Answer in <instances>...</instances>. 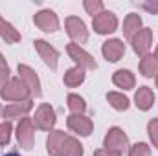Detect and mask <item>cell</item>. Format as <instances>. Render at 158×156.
Returning <instances> with one entry per match:
<instances>
[{"label":"cell","instance_id":"obj_1","mask_svg":"<svg viewBox=\"0 0 158 156\" xmlns=\"http://www.w3.org/2000/svg\"><path fill=\"white\" fill-rule=\"evenodd\" d=\"M46 145L52 156H83V145L63 130L50 132Z\"/></svg>","mask_w":158,"mask_h":156},{"label":"cell","instance_id":"obj_2","mask_svg":"<svg viewBox=\"0 0 158 156\" xmlns=\"http://www.w3.org/2000/svg\"><path fill=\"white\" fill-rule=\"evenodd\" d=\"M4 99L7 101H30V88L26 86V83L22 81L20 77H15V79H9V83L4 86V90L0 92Z\"/></svg>","mask_w":158,"mask_h":156},{"label":"cell","instance_id":"obj_3","mask_svg":"<svg viewBox=\"0 0 158 156\" xmlns=\"http://www.w3.org/2000/svg\"><path fill=\"white\" fill-rule=\"evenodd\" d=\"M17 140L20 143L22 149H31L33 147V140H35V129H33V121L30 117H22L19 121L17 127Z\"/></svg>","mask_w":158,"mask_h":156},{"label":"cell","instance_id":"obj_4","mask_svg":"<svg viewBox=\"0 0 158 156\" xmlns=\"http://www.w3.org/2000/svg\"><path fill=\"white\" fill-rule=\"evenodd\" d=\"M127 145H129V140H127V136H125V132L121 129L112 127L107 132V136H105V149L123 154V151L127 149Z\"/></svg>","mask_w":158,"mask_h":156},{"label":"cell","instance_id":"obj_5","mask_svg":"<svg viewBox=\"0 0 158 156\" xmlns=\"http://www.w3.org/2000/svg\"><path fill=\"white\" fill-rule=\"evenodd\" d=\"M92 26H94L96 33H99V35L112 33V31L118 28V18H116V15L110 13V11H101L98 17H94Z\"/></svg>","mask_w":158,"mask_h":156},{"label":"cell","instance_id":"obj_6","mask_svg":"<svg viewBox=\"0 0 158 156\" xmlns=\"http://www.w3.org/2000/svg\"><path fill=\"white\" fill-rule=\"evenodd\" d=\"M66 51H68V55L76 61V64L81 66V68H86V70H96L98 68V63L94 61V57L90 55V53H86L79 44H68L66 46Z\"/></svg>","mask_w":158,"mask_h":156},{"label":"cell","instance_id":"obj_7","mask_svg":"<svg viewBox=\"0 0 158 156\" xmlns=\"http://www.w3.org/2000/svg\"><path fill=\"white\" fill-rule=\"evenodd\" d=\"M66 33L74 40V44H83V42L88 40L86 26L79 17H68L66 18Z\"/></svg>","mask_w":158,"mask_h":156},{"label":"cell","instance_id":"obj_8","mask_svg":"<svg viewBox=\"0 0 158 156\" xmlns=\"http://www.w3.org/2000/svg\"><path fill=\"white\" fill-rule=\"evenodd\" d=\"M151 46H153V31L149 28H143V30H140L134 35V39H132V50L138 55H142V57L149 55Z\"/></svg>","mask_w":158,"mask_h":156},{"label":"cell","instance_id":"obj_9","mask_svg":"<svg viewBox=\"0 0 158 156\" xmlns=\"http://www.w3.org/2000/svg\"><path fill=\"white\" fill-rule=\"evenodd\" d=\"M33 20H35V26H37L39 30H42V31H46V33H52V31H57V30H59V18H57V15H55L53 11H50V9L39 11Z\"/></svg>","mask_w":158,"mask_h":156},{"label":"cell","instance_id":"obj_10","mask_svg":"<svg viewBox=\"0 0 158 156\" xmlns=\"http://www.w3.org/2000/svg\"><path fill=\"white\" fill-rule=\"evenodd\" d=\"M35 125L40 130H52L55 125V112L48 103H42L35 112Z\"/></svg>","mask_w":158,"mask_h":156},{"label":"cell","instance_id":"obj_11","mask_svg":"<svg viewBox=\"0 0 158 156\" xmlns=\"http://www.w3.org/2000/svg\"><path fill=\"white\" fill-rule=\"evenodd\" d=\"M68 129L74 130V132H77V134H81V136H90L94 125H92L90 117L83 116V114H72V116L68 117Z\"/></svg>","mask_w":158,"mask_h":156},{"label":"cell","instance_id":"obj_12","mask_svg":"<svg viewBox=\"0 0 158 156\" xmlns=\"http://www.w3.org/2000/svg\"><path fill=\"white\" fill-rule=\"evenodd\" d=\"M33 44H35V50L39 51V55L42 57V61H44L52 70H55V68H57L59 51H57L55 48H52V46H50L48 42H44V40H35Z\"/></svg>","mask_w":158,"mask_h":156},{"label":"cell","instance_id":"obj_13","mask_svg":"<svg viewBox=\"0 0 158 156\" xmlns=\"http://www.w3.org/2000/svg\"><path fill=\"white\" fill-rule=\"evenodd\" d=\"M19 76H20V79L26 83V86L30 88L31 94H35V96H40V94H42L39 77L35 76V72H33L28 64H19Z\"/></svg>","mask_w":158,"mask_h":156},{"label":"cell","instance_id":"obj_14","mask_svg":"<svg viewBox=\"0 0 158 156\" xmlns=\"http://www.w3.org/2000/svg\"><path fill=\"white\" fill-rule=\"evenodd\" d=\"M123 53H125V44L121 40L110 39L107 42H103V55H105L107 61L116 63V61H119L123 57Z\"/></svg>","mask_w":158,"mask_h":156},{"label":"cell","instance_id":"obj_15","mask_svg":"<svg viewBox=\"0 0 158 156\" xmlns=\"http://www.w3.org/2000/svg\"><path fill=\"white\" fill-rule=\"evenodd\" d=\"M134 101H136V107L140 110H149L153 107V101H155V94L149 86H140L136 96H134Z\"/></svg>","mask_w":158,"mask_h":156},{"label":"cell","instance_id":"obj_16","mask_svg":"<svg viewBox=\"0 0 158 156\" xmlns=\"http://www.w3.org/2000/svg\"><path fill=\"white\" fill-rule=\"evenodd\" d=\"M142 30V18L136 15V13H131V15H127V18H125V22H123V35L127 37V39H134V35L138 33Z\"/></svg>","mask_w":158,"mask_h":156},{"label":"cell","instance_id":"obj_17","mask_svg":"<svg viewBox=\"0 0 158 156\" xmlns=\"http://www.w3.org/2000/svg\"><path fill=\"white\" fill-rule=\"evenodd\" d=\"M31 107H33V103H31V101L13 103V105H7V107L2 110V114H4V117H19V116L24 117L30 110H31Z\"/></svg>","mask_w":158,"mask_h":156},{"label":"cell","instance_id":"obj_18","mask_svg":"<svg viewBox=\"0 0 158 156\" xmlns=\"http://www.w3.org/2000/svg\"><path fill=\"white\" fill-rule=\"evenodd\" d=\"M112 83L123 90H131V88H134V76L131 70H118L112 76Z\"/></svg>","mask_w":158,"mask_h":156},{"label":"cell","instance_id":"obj_19","mask_svg":"<svg viewBox=\"0 0 158 156\" xmlns=\"http://www.w3.org/2000/svg\"><path fill=\"white\" fill-rule=\"evenodd\" d=\"M140 72L143 77H153L158 74V57L156 55H145L140 61Z\"/></svg>","mask_w":158,"mask_h":156},{"label":"cell","instance_id":"obj_20","mask_svg":"<svg viewBox=\"0 0 158 156\" xmlns=\"http://www.w3.org/2000/svg\"><path fill=\"white\" fill-rule=\"evenodd\" d=\"M0 37L6 40V42H9V44H15V42L20 40V33H19L9 22H6V20L0 17Z\"/></svg>","mask_w":158,"mask_h":156},{"label":"cell","instance_id":"obj_21","mask_svg":"<svg viewBox=\"0 0 158 156\" xmlns=\"http://www.w3.org/2000/svg\"><path fill=\"white\" fill-rule=\"evenodd\" d=\"M83 81H85V68H81V66H74L64 74V84L70 88L79 86Z\"/></svg>","mask_w":158,"mask_h":156},{"label":"cell","instance_id":"obj_22","mask_svg":"<svg viewBox=\"0 0 158 156\" xmlns=\"http://www.w3.org/2000/svg\"><path fill=\"white\" fill-rule=\"evenodd\" d=\"M107 99H109V103L116 109V110H127L129 109V99L123 96V94H118V92H109L107 94Z\"/></svg>","mask_w":158,"mask_h":156},{"label":"cell","instance_id":"obj_23","mask_svg":"<svg viewBox=\"0 0 158 156\" xmlns=\"http://www.w3.org/2000/svg\"><path fill=\"white\" fill-rule=\"evenodd\" d=\"M66 101H68V109H70V112H72V114H83V112H85V109H86L85 99H83V97H79L77 94H70Z\"/></svg>","mask_w":158,"mask_h":156},{"label":"cell","instance_id":"obj_24","mask_svg":"<svg viewBox=\"0 0 158 156\" xmlns=\"http://www.w3.org/2000/svg\"><path fill=\"white\" fill-rule=\"evenodd\" d=\"M85 9L92 17H98L101 11H105L103 9V2H99V0H85Z\"/></svg>","mask_w":158,"mask_h":156},{"label":"cell","instance_id":"obj_25","mask_svg":"<svg viewBox=\"0 0 158 156\" xmlns=\"http://www.w3.org/2000/svg\"><path fill=\"white\" fill-rule=\"evenodd\" d=\"M129 156H151V149L147 143H136L129 149Z\"/></svg>","mask_w":158,"mask_h":156},{"label":"cell","instance_id":"obj_26","mask_svg":"<svg viewBox=\"0 0 158 156\" xmlns=\"http://www.w3.org/2000/svg\"><path fill=\"white\" fill-rule=\"evenodd\" d=\"M9 138H11V123L9 121H4L0 125V145H7L9 143Z\"/></svg>","mask_w":158,"mask_h":156},{"label":"cell","instance_id":"obj_27","mask_svg":"<svg viewBox=\"0 0 158 156\" xmlns=\"http://www.w3.org/2000/svg\"><path fill=\"white\" fill-rule=\"evenodd\" d=\"M147 132H149V136H151L153 145L158 147V119H151V121H149V125H147Z\"/></svg>","mask_w":158,"mask_h":156},{"label":"cell","instance_id":"obj_28","mask_svg":"<svg viewBox=\"0 0 158 156\" xmlns=\"http://www.w3.org/2000/svg\"><path fill=\"white\" fill-rule=\"evenodd\" d=\"M7 83H9V70H0V92Z\"/></svg>","mask_w":158,"mask_h":156},{"label":"cell","instance_id":"obj_29","mask_svg":"<svg viewBox=\"0 0 158 156\" xmlns=\"http://www.w3.org/2000/svg\"><path fill=\"white\" fill-rule=\"evenodd\" d=\"M94 156H121L119 153H114V151H109V149H99V151H96Z\"/></svg>","mask_w":158,"mask_h":156},{"label":"cell","instance_id":"obj_30","mask_svg":"<svg viewBox=\"0 0 158 156\" xmlns=\"http://www.w3.org/2000/svg\"><path fill=\"white\" fill-rule=\"evenodd\" d=\"M143 9H147V11H151V13H158V2H153V4H147V2H143V4H140Z\"/></svg>","mask_w":158,"mask_h":156},{"label":"cell","instance_id":"obj_31","mask_svg":"<svg viewBox=\"0 0 158 156\" xmlns=\"http://www.w3.org/2000/svg\"><path fill=\"white\" fill-rule=\"evenodd\" d=\"M0 70H9V68H7V63H6V59L2 57V53H0Z\"/></svg>","mask_w":158,"mask_h":156},{"label":"cell","instance_id":"obj_32","mask_svg":"<svg viewBox=\"0 0 158 156\" xmlns=\"http://www.w3.org/2000/svg\"><path fill=\"white\" fill-rule=\"evenodd\" d=\"M6 156H20V154H17V153H9V154H6Z\"/></svg>","mask_w":158,"mask_h":156},{"label":"cell","instance_id":"obj_33","mask_svg":"<svg viewBox=\"0 0 158 156\" xmlns=\"http://www.w3.org/2000/svg\"><path fill=\"white\" fill-rule=\"evenodd\" d=\"M156 86H158V74H156Z\"/></svg>","mask_w":158,"mask_h":156},{"label":"cell","instance_id":"obj_34","mask_svg":"<svg viewBox=\"0 0 158 156\" xmlns=\"http://www.w3.org/2000/svg\"><path fill=\"white\" fill-rule=\"evenodd\" d=\"M155 55H156V57H158V48H156V53H155Z\"/></svg>","mask_w":158,"mask_h":156},{"label":"cell","instance_id":"obj_35","mask_svg":"<svg viewBox=\"0 0 158 156\" xmlns=\"http://www.w3.org/2000/svg\"><path fill=\"white\" fill-rule=\"evenodd\" d=\"M0 112H2V109H0Z\"/></svg>","mask_w":158,"mask_h":156}]
</instances>
